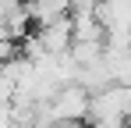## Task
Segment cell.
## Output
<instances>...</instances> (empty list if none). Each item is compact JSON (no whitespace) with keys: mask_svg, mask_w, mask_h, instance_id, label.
<instances>
[{"mask_svg":"<svg viewBox=\"0 0 131 128\" xmlns=\"http://www.w3.org/2000/svg\"><path fill=\"white\" fill-rule=\"evenodd\" d=\"M14 57H18V43H14V39H7V36H0V64L14 61Z\"/></svg>","mask_w":131,"mask_h":128,"instance_id":"obj_6","label":"cell"},{"mask_svg":"<svg viewBox=\"0 0 131 128\" xmlns=\"http://www.w3.org/2000/svg\"><path fill=\"white\" fill-rule=\"evenodd\" d=\"M89 128H128L131 121V85L110 82L89 96Z\"/></svg>","mask_w":131,"mask_h":128,"instance_id":"obj_1","label":"cell"},{"mask_svg":"<svg viewBox=\"0 0 131 128\" xmlns=\"http://www.w3.org/2000/svg\"><path fill=\"white\" fill-rule=\"evenodd\" d=\"M89 93L85 85L78 82H67L60 85L57 93H53V100H50V107H53V117L57 121H85L89 117Z\"/></svg>","mask_w":131,"mask_h":128,"instance_id":"obj_2","label":"cell"},{"mask_svg":"<svg viewBox=\"0 0 131 128\" xmlns=\"http://www.w3.org/2000/svg\"><path fill=\"white\" fill-rule=\"evenodd\" d=\"M96 18L106 32H131V0H99Z\"/></svg>","mask_w":131,"mask_h":128,"instance_id":"obj_4","label":"cell"},{"mask_svg":"<svg viewBox=\"0 0 131 128\" xmlns=\"http://www.w3.org/2000/svg\"><path fill=\"white\" fill-rule=\"evenodd\" d=\"M25 11L32 25H50V21L71 14V0H25Z\"/></svg>","mask_w":131,"mask_h":128,"instance_id":"obj_5","label":"cell"},{"mask_svg":"<svg viewBox=\"0 0 131 128\" xmlns=\"http://www.w3.org/2000/svg\"><path fill=\"white\" fill-rule=\"evenodd\" d=\"M36 39H39V46H43L46 53H64V50H71V43H74L71 14L50 21V25H39V29H36Z\"/></svg>","mask_w":131,"mask_h":128,"instance_id":"obj_3","label":"cell"}]
</instances>
